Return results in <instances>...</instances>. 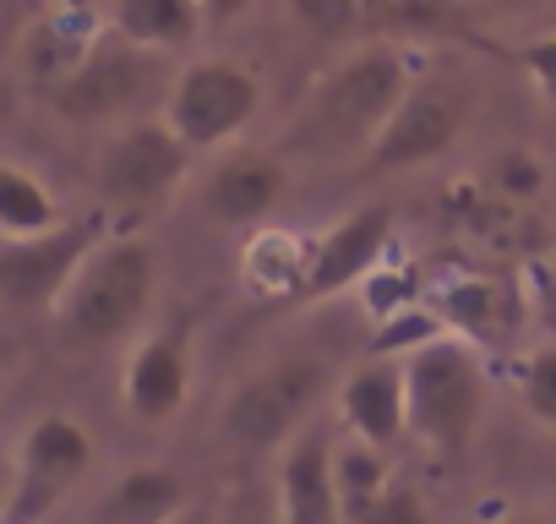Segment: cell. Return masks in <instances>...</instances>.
Returning a JSON list of instances; mask_svg holds the SVG:
<instances>
[{"mask_svg": "<svg viewBox=\"0 0 556 524\" xmlns=\"http://www.w3.org/2000/svg\"><path fill=\"white\" fill-rule=\"evenodd\" d=\"M278 197H285V164L256 148L224 153L202 180V213L224 229H245V224L267 219L278 208Z\"/></svg>", "mask_w": 556, "mask_h": 524, "instance_id": "14", "label": "cell"}, {"mask_svg": "<svg viewBox=\"0 0 556 524\" xmlns=\"http://www.w3.org/2000/svg\"><path fill=\"white\" fill-rule=\"evenodd\" d=\"M61 208L55 197L45 191V180L23 164H7L0 159V246L12 240H39L50 229H61Z\"/></svg>", "mask_w": 556, "mask_h": 524, "instance_id": "21", "label": "cell"}, {"mask_svg": "<svg viewBox=\"0 0 556 524\" xmlns=\"http://www.w3.org/2000/svg\"><path fill=\"white\" fill-rule=\"evenodd\" d=\"M159 83H164V61L159 55L104 34L99 50L83 61V72L61 93H50V104L66 121H88L93 126V121H115V115L137 110L148 99V88H159Z\"/></svg>", "mask_w": 556, "mask_h": 524, "instance_id": "10", "label": "cell"}, {"mask_svg": "<svg viewBox=\"0 0 556 524\" xmlns=\"http://www.w3.org/2000/svg\"><path fill=\"white\" fill-rule=\"evenodd\" d=\"M437 307H442V317H447L453 328L469 334V350L502 339L507 328H518V301H513L496 279H458V285H447V290L437 296Z\"/></svg>", "mask_w": 556, "mask_h": 524, "instance_id": "19", "label": "cell"}, {"mask_svg": "<svg viewBox=\"0 0 556 524\" xmlns=\"http://www.w3.org/2000/svg\"><path fill=\"white\" fill-rule=\"evenodd\" d=\"M175 524H197V519H191V513H180V519H175Z\"/></svg>", "mask_w": 556, "mask_h": 524, "instance_id": "30", "label": "cell"}, {"mask_svg": "<svg viewBox=\"0 0 556 524\" xmlns=\"http://www.w3.org/2000/svg\"><path fill=\"white\" fill-rule=\"evenodd\" d=\"M518 394H523V410L556 432V345H540L523 366H518Z\"/></svg>", "mask_w": 556, "mask_h": 524, "instance_id": "23", "label": "cell"}, {"mask_svg": "<svg viewBox=\"0 0 556 524\" xmlns=\"http://www.w3.org/2000/svg\"><path fill=\"white\" fill-rule=\"evenodd\" d=\"M224 524H278V513H229Z\"/></svg>", "mask_w": 556, "mask_h": 524, "instance_id": "27", "label": "cell"}, {"mask_svg": "<svg viewBox=\"0 0 556 524\" xmlns=\"http://www.w3.org/2000/svg\"><path fill=\"white\" fill-rule=\"evenodd\" d=\"M262 104V83L256 72H245L240 61H197L169 83L164 99V126L180 137L186 153H207L224 148Z\"/></svg>", "mask_w": 556, "mask_h": 524, "instance_id": "7", "label": "cell"}, {"mask_svg": "<svg viewBox=\"0 0 556 524\" xmlns=\"http://www.w3.org/2000/svg\"><path fill=\"white\" fill-rule=\"evenodd\" d=\"M180 513H186V481L164 464H137L99 497L88 524H175Z\"/></svg>", "mask_w": 556, "mask_h": 524, "instance_id": "17", "label": "cell"}, {"mask_svg": "<svg viewBox=\"0 0 556 524\" xmlns=\"http://www.w3.org/2000/svg\"><path fill=\"white\" fill-rule=\"evenodd\" d=\"M339 415L350 426L355 442L366 448H393L409 432V399H404V361L393 355H371L366 366H355L339 388Z\"/></svg>", "mask_w": 556, "mask_h": 524, "instance_id": "15", "label": "cell"}, {"mask_svg": "<svg viewBox=\"0 0 556 524\" xmlns=\"http://www.w3.org/2000/svg\"><path fill=\"white\" fill-rule=\"evenodd\" d=\"M191 153L164 121H131L99 148V191L115 208H153L186 180Z\"/></svg>", "mask_w": 556, "mask_h": 524, "instance_id": "8", "label": "cell"}, {"mask_svg": "<svg viewBox=\"0 0 556 524\" xmlns=\"http://www.w3.org/2000/svg\"><path fill=\"white\" fill-rule=\"evenodd\" d=\"M409 83H415L409 61L393 45H371V50L350 55L312 88V104H306L312 142H361V153H366Z\"/></svg>", "mask_w": 556, "mask_h": 524, "instance_id": "3", "label": "cell"}, {"mask_svg": "<svg viewBox=\"0 0 556 524\" xmlns=\"http://www.w3.org/2000/svg\"><path fill=\"white\" fill-rule=\"evenodd\" d=\"M502 524H556V519H545V513H518V519H502Z\"/></svg>", "mask_w": 556, "mask_h": 524, "instance_id": "28", "label": "cell"}, {"mask_svg": "<svg viewBox=\"0 0 556 524\" xmlns=\"http://www.w3.org/2000/svg\"><path fill=\"white\" fill-rule=\"evenodd\" d=\"M153 246L142 235H115L88 251L72 290L61 296L55 317L72 345H121L153 307Z\"/></svg>", "mask_w": 556, "mask_h": 524, "instance_id": "1", "label": "cell"}, {"mask_svg": "<svg viewBox=\"0 0 556 524\" xmlns=\"http://www.w3.org/2000/svg\"><path fill=\"white\" fill-rule=\"evenodd\" d=\"M355 524H437V519H431V502H426L409 481H393Z\"/></svg>", "mask_w": 556, "mask_h": 524, "instance_id": "24", "label": "cell"}, {"mask_svg": "<svg viewBox=\"0 0 556 524\" xmlns=\"http://www.w3.org/2000/svg\"><path fill=\"white\" fill-rule=\"evenodd\" d=\"M518 66L529 72V83L540 88V99L556 110V34H540V39H523L518 50Z\"/></svg>", "mask_w": 556, "mask_h": 524, "instance_id": "25", "label": "cell"}, {"mask_svg": "<svg viewBox=\"0 0 556 524\" xmlns=\"http://www.w3.org/2000/svg\"><path fill=\"white\" fill-rule=\"evenodd\" d=\"M191 399V355H186V334H148L131 361H126V410L148 426H164L186 410Z\"/></svg>", "mask_w": 556, "mask_h": 524, "instance_id": "16", "label": "cell"}, {"mask_svg": "<svg viewBox=\"0 0 556 524\" xmlns=\"http://www.w3.org/2000/svg\"><path fill=\"white\" fill-rule=\"evenodd\" d=\"M540 307H545V317L556 323V269H551V274L540 279Z\"/></svg>", "mask_w": 556, "mask_h": 524, "instance_id": "26", "label": "cell"}, {"mask_svg": "<svg viewBox=\"0 0 556 524\" xmlns=\"http://www.w3.org/2000/svg\"><path fill=\"white\" fill-rule=\"evenodd\" d=\"M333 432L306 426L278 459V524H344L333 481Z\"/></svg>", "mask_w": 556, "mask_h": 524, "instance_id": "12", "label": "cell"}, {"mask_svg": "<svg viewBox=\"0 0 556 524\" xmlns=\"http://www.w3.org/2000/svg\"><path fill=\"white\" fill-rule=\"evenodd\" d=\"M104 34H110V17L93 12V7L39 12L34 28L23 34V72H28V83H39L45 93H61L83 72V61L99 50Z\"/></svg>", "mask_w": 556, "mask_h": 524, "instance_id": "13", "label": "cell"}, {"mask_svg": "<svg viewBox=\"0 0 556 524\" xmlns=\"http://www.w3.org/2000/svg\"><path fill=\"white\" fill-rule=\"evenodd\" d=\"M110 34L148 55H164L197 34V7L191 0H121L110 12Z\"/></svg>", "mask_w": 556, "mask_h": 524, "instance_id": "20", "label": "cell"}, {"mask_svg": "<svg viewBox=\"0 0 556 524\" xmlns=\"http://www.w3.org/2000/svg\"><path fill=\"white\" fill-rule=\"evenodd\" d=\"M388 240H393V208L366 202V208L344 213L333 229H323V235L312 240L306 279H301V301H328V296L361 285L366 274H377Z\"/></svg>", "mask_w": 556, "mask_h": 524, "instance_id": "11", "label": "cell"}, {"mask_svg": "<svg viewBox=\"0 0 556 524\" xmlns=\"http://www.w3.org/2000/svg\"><path fill=\"white\" fill-rule=\"evenodd\" d=\"M99 219H66L61 229L39 235V240H12L0 246V301L17 312H45L61 307V296L72 290L77 269L88 262V251L99 246Z\"/></svg>", "mask_w": 556, "mask_h": 524, "instance_id": "9", "label": "cell"}, {"mask_svg": "<svg viewBox=\"0 0 556 524\" xmlns=\"http://www.w3.org/2000/svg\"><path fill=\"white\" fill-rule=\"evenodd\" d=\"M0 513H7V470H0Z\"/></svg>", "mask_w": 556, "mask_h": 524, "instance_id": "29", "label": "cell"}, {"mask_svg": "<svg viewBox=\"0 0 556 524\" xmlns=\"http://www.w3.org/2000/svg\"><path fill=\"white\" fill-rule=\"evenodd\" d=\"M306 257H312V240H295L285 229H262L245 246V290L262 301H301Z\"/></svg>", "mask_w": 556, "mask_h": 524, "instance_id": "18", "label": "cell"}, {"mask_svg": "<svg viewBox=\"0 0 556 524\" xmlns=\"http://www.w3.org/2000/svg\"><path fill=\"white\" fill-rule=\"evenodd\" d=\"M485 366L469 350V339H426L404 355V399H409V432L437 448L442 459H458L485 415Z\"/></svg>", "mask_w": 556, "mask_h": 524, "instance_id": "2", "label": "cell"}, {"mask_svg": "<svg viewBox=\"0 0 556 524\" xmlns=\"http://www.w3.org/2000/svg\"><path fill=\"white\" fill-rule=\"evenodd\" d=\"M469 115H475V93L458 83V77H442V72H431V77H415L409 88H404V99L393 104V115H388V126L371 137V148L361 153V170H415V164H431V159H442L453 142H458V132L469 126Z\"/></svg>", "mask_w": 556, "mask_h": 524, "instance_id": "5", "label": "cell"}, {"mask_svg": "<svg viewBox=\"0 0 556 524\" xmlns=\"http://www.w3.org/2000/svg\"><path fill=\"white\" fill-rule=\"evenodd\" d=\"M328 394V366L312 355H285L251 372L224 404V437L235 448H290Z\"/></svg>", "mask_w": 556, "mask_h": 524, "instance_id": "4", "label": "cell"}, {"mask_svg": "<svg viewBox=\"0 0 556 524\" xmlns=\"http://www.w3.org/2000/svg\"><path fill=\"white\" fill-rule=\"evenodd\" d=\"M333 481H339L344 524H355V519H361V513L393 486L388 459H382L377 448H366V442H344V448H333Z\"/></svg>", "mask_w": 556, "mask_h": 524, "instance_id": "22", "label": "cell"}, {"mask_svg": "<svg viewBox=\"0 0 556 524\" xmlns=\"http://www.w3.org/2000/svg\"><path fill=\"white\" fill-rule=\"evenodd\" d=\"M93 464V437L72 415H39L23 432L17 464L7 475V513L0 524H45L55 502L88 475Z\"/></svg>", "mask_w": 556, "mask_h": 524, "instance_id": "6", "label": "cell"}]
</instances>
